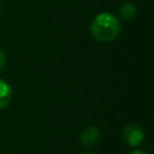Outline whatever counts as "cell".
<instances>
[{
	"instance_id": "cell-6",
	"label": "cell",
	"mask_w": 154,
	"mask_h": 154,
	"mask_svg": "<svg viewBox=\"0 0 154 154\" xmlns=\"http://www.w3.org/2000/svg\"><path fill=\"white\" fill-rule=\"evenodd\" d=\"M6 53H5V51L2 49V48H0V72L2 71V69L5 67V65H6Z\"/></svg>"
},
{
	"instance_id": "cell-5",
	"label": "cell",
	"mask_w": 154,
	"mask_h": 154,
	"mask_svg": "<svg viewBox=\"0 0 154 154\" xmlns=\"http://www.w3.org/2000/svg\"><path fill=\"white\" fill-rule=\"evenodd\" d=\"M118 14L123 20H132L137 16V8L132 2H123L118 8Z\"/></svg>"
},
{
	"instance_id": "cell-3",
	"label": "cell",
	"mask_w": 154,
	"mask_h": 154,
	"mask_svg": "<svg viewBox=\"0 0 154 154\" xmlns=\"http://www.w3.org/2000/svg\"><path fill=\"white\" fill-rule=\"evenodd\" d=\"M100 138L101 134L96 126H87L79 134V143L87 149L94 148L100 142Z\"/></svg>"
},
{
	"instance_id": "cell-2",
	"label": "cell",
	"mask_w": 154,
	"mask_h": 154,
	"mask_svg": "<svg viewBox=\"0 0 154 154\" xmlns=\"http://www.w3.org/2000/svg\"><path fill=\"white\" fill-rule=\"evenodd\" d=\"M146 134L143 129L137 124H128L122 132L123 141L130 147H138L144 141Z\"/></svg>"
},
{
	"instance_id": "cell-7",
	"label": "cell",
	"mask_w": 154,
	"mask_h": 154,
	"mask_svg": "<svg viewBox=\"0 0 154 154\" xmlns=\"http://www.w3.org/2000/svg\"><path fill=\"white\" fill-rule=\"evenodd\" d=\"M130 154H148V153H146V152H143V150H134V152L130 153Z\"/></svg>"
},
{
	"instance_id": "cell-1",
	"label": "cell",
	"mask_w": 154,
	"mask_h": 154,
	"mask_svg": "<svg viewBox=\"0 0 154 154\" xmlns=\"http://www.w3.org/2000/svg\"><path fill=\"white\" fill-rule=\"evenodd\" d=\"M122 25L119 19L109 12H101L90 23V34L99 42H109L118 37Z\"/></svg>"
},
{
	"instance_id": "cell-8",
	"label": "cell",
	"mask_w": 154,
	"mask_h": 154,
	"mask_svg": "<svg viewBox=\"0 0 154 154\" xmlns=\"http://www.w3.org/2000/svg\"><path fill=\"white\" fill-rule=\"evenodd\" d=\"M1 11H2V4H1V1H0V13H1Z\"/></svg>"
},
{
	"instance_id": "cell-9",
	"label": "cell",
	"mask_w": 154,
	"mask_h": 154,
	"mask_svg": "<svg viewBox=\"0 0 154 154\" xmlns=\"http://www.w3.org/2000/svg\"><path fill=\"white\" fill-rule=\"evenodd\" d=\"M83 154H93V153H83Z\"/></svg>"
},
{
	"instance_id": "cell-4",
	"label": "cell",
	"mask_w": 154,
	"mask_h": 154,
	"mask_svg": "<svg viewBox=\"0 0 154 154\" xmlns=\"http://www.w3.org/2000/svg\"><path fill=\"white\" fill-rule=\"evenodd\" d=\"M13 96V91L11 85L5 81L0 78V109L6 108Z\"/></svg>"
}]
</instances>
